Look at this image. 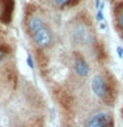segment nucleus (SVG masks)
Returning <instances> with one entry per match:
<instances>
[{"label": "nucleus", "mask_w": 123, "mask_h": 127, "mask_svg": "<svg viewBox=\"0 0 123 127\" xmlns=\"http://www.w3.org/2000/svg\"><path fill=\"white\" fill-rule=\"evenodd\" d=\"M86 127H111V118L107 113H98L87 121Z\"/></svg>", "instance_id": "7ed1b4c3"}, {"label": "nucleus", "mask_w": 123, "mask_h": 127, "mask_svg": "<svg viewBox=\"0 0 123 127\" xmlns=\"http://www.w3.org/2000/svg\"><path fill=\"white\" fill-rule=\"evenodd\" d=\"M117 52H118V56L122 58V57H123V49H122L121 46H118V48H117Z\"/></svg>", "instance_id": "1a4fd4ad"}, {"label": "nucleus", "mask_w": 123, "mask_h": 127, "mask_svg": "<svg viewBox=\"0 0 123 127\" xmlns=\"http://www.w3.org/2000/svg\"><path fill=\"white\" fill-rule=\"evenodd\" d=\"M74 69H75V71H77V74L79 75V77H86V75L89 74V66H87L85 60H82V58L75 60Z\"/></svg>", "instance_id": "39448f33"}, {"label": "nucleus", "mask_w": 123, "mask_h": 127, "mask_svg": "<svg viewBox=\"0 0 123 127\" xmlns=\"http://www.w3.org/2000/svg\"><path fill=\"white\" fill-rule=\"evenodd\" d=\"M103 8H105V4H101L99 5V8H98V13H97V20L99 23H102L103 21Z\"/></svg>", "instance_id": "423d86ee"}, {"label": "nucleus", "mask_w": 123, "mask_h": 127, "mask_svg": "<svg viewBox=\"0 0 123 127\" xmlns=\"http://www.w3.org/2000/svg\"><path fill=\"white\" fill-rule=\"evenodd\" d=\"M95 5H97V8H99V5H101V0H95Z\"/></svg>", "instance_id": "f8f14e48"}, {"label": "nucleus", "mask_w": 123, "mask_h": 127, "mask_svg": "<svg viewBox=\"0 0 123 127\" xmlns=\"http://www.w3.org/2000/svg\"><path fill=\"white\" fill-rule=\"evenodd\" d=\"M27 64H28V66H29L31 69H33V67H34L33 60H32V56H28V57H27Z\"/></svg>", "instance_id": "0eeeda50"}, {"label": "nucleus", "mask_w": 123, "mask_h": 127, "mask_svg": "<svg viewBox=\"0 0 123 127\" xmlns=\"http://www.w3.org/2000/svg\"><path fill=\"white\" fill-rule=\"evenodd\" d=\"M3 58H4V52L0 49V64H1V61H3Z\"/></svg>", "instance_id": "9d476101"}, {"label": "nucleus", "mask_w": 123, "mask_h": 127, "mask_svg": "<svg viewBox=\"0 0 123 127\" xmlns=\"http://www.w3.org/2000/svg\"><path fill=\"white\" fill-rule=\"evenodd\" d=\"M101 28H102V29H105V28H106V24L102 23V24H101Z\"/></svg>", "instance_id": "ddd939ff"}, {"label": "nucleus", "mask_w": 123, "mask_h": 127, "mask_svg": "<svg viewBox=\"0 0 123 127\" xmlns=\"http://www.w3.org/2000/svg\"><path fill=\"white\" fill-rule=\"evenodd\" d=\"M45 27V24L41 19L38 17V16H31L29 19H28V29L32 34H34L37 31H40L41 28Z\"/></svg>", "instance_id": "20e7f679"}, {"label": "nucleus", "mask_w": 123, "mask_h": 127, "mask_svg": "<svg viewBox=\"0 0 123 127\" xmlns=\"http://www.w3.org/2000/svg\"><path fill=\"white\" fill-rule=\"evenodd\" d=\"M53 1H54V4H57L58 7H62V5H65L69 0H53Z\"/></svg>", "instance_id": "6e6552de"}, {"label": "nucleus", "mask_w": 123, "mask_h": 127, "mask_svg": "<svg viewBox=\"0 0 123 127\" xmlns=\"http://www.w3.org/2000/svg\"><path fill=\"white\" fill-rule=\"evenodd\" d=\"M52 40H53V34H52L50 29L48 27L41 28L40 31H37L33 34V41L38 48H46L52 44Z\"/></svg>", "instance_id": "f257e3e1"}, {"label": "nucleus", "mask_w": 123, "mask_h": 127, "mask_svg": "<svg viewBox=\"0 0 123 127\" xmlns=\"http://www.w3.org/2000/svg\"><path fill=\"white\" fill-rule=\"evenodd\" d=\"M122 16H123V13H122Z\"/></svg>", "instance_id": "4468645a"}, {"label": "nucleus", "mask_w": 123, "mask_h": 127, "mask_svg": "<svg viewBox=\"0 0 123 127\" xmlns=\"http://www.w3.org/2000/svg\"><path fill=\"white\" fill-rule=\"evenodd\" d=\"M91 90H93V93L98 98H106L107 97L109 89H107V83L102 75H99V74L94 75V78L91 79Z\"/></svg>", "instance_id": "f03ea898"}, {"label": "nucleus", "mask_w": 123, "mask_h": 127, "mask_svg": "<svg viewBox=\"0 0 123 127\" xmlns=\"http://www.w3.org/2000/svg\"><path fill=\"white\" fill-rule=\"evenodd\" d=\"M119 25L123 28V16H121V17H119Z\"/></svg>", "instance_id": "9b49d317"}]
</instances>
